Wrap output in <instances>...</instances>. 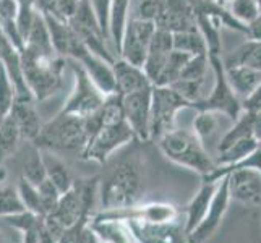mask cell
I'll list each match as a JSON object with an SVG mask.
<instances>
[{
    "instance_id": "obj_1",
    "label": "cell",
    "mask_w": 261,
    "mask_h": 243,
    "mask_svg": "<svg viewBox=\"0 0 261 243\" xmlns=\"http://www.w3.org/2000/svg\"><path fill=\"white\" fill-rule=\"evenodd\" d=\"M145 193V162L141 152L132 148L119 157L99 180L97 203L101 211L123 209L138 204Z\"/></svg>"
},
{
    "instance_id": "obj_2",
    "label": "cell",
    "mask_w": 261,
    "mask_h": 243,
    "mask_svg": "<svg viewBox=\"0 0 261 243\" xmlns=\"http://www.w3.org/2000/svg\"><path fill=\"white\" fill-rule=\"evenodd\" d=\"M99 119H101L99 127L89 138L82 159L106 164L115 151L132 145L133 141H137V138L125 120L122 96L119 93L106 96L104 105L99 112Z\"/></svg>"
},
{
    "instance_id": "obj_3",
    "label": "cell",
    "mask_w": 261,
    "mask_h": 243,
    "mask_svg": "<svg viewBox=\"0 0 261 243\" xmlns=\"http://www.w3.org/2000/svg\"><path fill=\"white\" fill-rule=\"evenodd\" d=\"M99 114L89 119L59 112L52 120L42 125L33 145L56 154H76L82 157L89 138L99 127Z\"/></svg>"
},
{
    "instance_id": "obj_4",
    "label": "cell",
    "mask_w": 261,
    "mask_h": 243,
    "mask_svg": "<svg viewBox=\"0 0 261 243\" xmlns=\"http://www.w3.org/2000/svg\"><path fill=\"white\" fill-rule=\"evenodd\" d=\"M21 70L34 101H46L59 93L64 83L67 59L57 52L38 50L24 46L20 50Z\"/></svg>"
},
{
    "instance_id": "obj_5",
    "label": "cell",
    "mask_w": 261,
    "mask_h": 243,
    "mask_svg": "<svg viewBox=\"0 0 261 243\" xmlns=\"http://www.w3.org/2000/svg\"><path fill=\"white\" fill-rule=\"evenodd\" d=\"M163 156L174 164L200 174L201 177L211 174L216 169L214 159L206 152L196 134L185 128H174L156 140Z\"/></svg>"
},
{
    "instance_id": "obj_6",
    "label": "cell",
    "mask_w": 261,
    "mask_h": 243,
    "mask_svg": "<svg viewBox=\"0 0 261 243\" xmlns=\"http://www.w3.org/2000/svg\"><path fill=\"white\" fill-rule=\"evenodd\" d=\"M210 57V67L214 76V83L211 91H208L204 99L200 102L193 104L195 111H214L227 115L232 122L239 119V115L244 112L242 107V101L233 93L230 88L227 76H226V68H224V62L221 53H208Z\"/></svg>"
},
{
    "instance_id": "obj_7",
    "label": "cell",
    "mask_w": 261,
    "mask_h": 243,
    "mask_svg": "<svg viewBox=\"0 0 261 243\" xmlns=\"http://www.w3.org/2000/svg\"><path fill=\"white\" fill-rule=\"evenodd\" d=\"M67 67L73 75V88H71V93L60 112L82 117V119L97 115L104 105L106 96L96 88L91 78L86 75V71L76 60L67 59Z\"/></svg>"
},
{
    "instance_id": "obj_8",
    "label": "cell",
    "mask_w": 261,
    "mask_h": 243,
    "mask_svg": "<svg viewBox=\"0 0 261 243\" xmlns=\"http://www.w3.org/2000/svg\"><path fill=\"white\" fill-rule=\"evenodd\" d=\"M185 109H192V104L170 86H152L149 141H156L167 131L174 130L177 114Z\"/></svg>"
},
{
    "instance_id": "obj_9",
    "label": "cell",
    "mask_w": 261,
    "mask_h": 243,
    "mask_svg": "<svg viewBox=\"0 0 261 243\" xmlns=\"http://www.w3.org/2000/svg\"><path fill=\"white\" fill-rule=\"evenodd\" d=\"M65 59L76 60L78 64L82 65V68L86 71V75L91 78V81L96 85V88L104 96L117 93L112 64H109V62H106L104 59L97 57L96 53H93L82 41L78 39L76 34H75L73 41H71L68 56Z\"/></svg>"
},
{
    "instance_id": "obj_10",
    "label": "cell",
    "mask_w": 261,
    "mask_h": 243,
    "mask_svg": "<svg viewBox=\"0 0 261 243\" xmlns=\"http://www.w3.org/2000/svg\"><path fill=\"white\" fill-rule=\"evenodd\" d=\"M96 219H112L123 222H143V224H164L178 219V209L169 203H146L135 204L132 208L109 209L94 212Z\"/></svg>"
},
{
    "instance_id": "obj_11",
    "label": "cell",
    "mask_w": 261,
    "mask_h": 243,
    "mask_svg": "<svg viewBox=\"0 0 261 243\" xmlns=\"http://www.w3.org/2000/svg\"><path fill=\"white\" fill-rule=\"evenodd\" d=\"M154 31H156V23L140 20L137 16L128 18L119 49V57L130 62L132 65L143 67Z\"/></svg>"
},
{
    "instance_id": "obj_12",
    "label": "cell",
    "mask_w": 261,
    "mask_h": 243,
    "mask_svg": "<svg viewBox=\"0 0 261 243\" xmlns=\"http://www.w3.org/2000/svg\"><path fill=\"white\" fill-rule=\"evenodd\" d=\"M151 89L143 88L122 96V109L125 120L138 143L149 141V120H151Z\"/></svg>"
},
{
    "instance_id": "obj_13",
    "label": "cell",
    "mask_w": 261,
    "mask_h": 243,
    "mask_svg": "<svg viewBox=\"0 0 261 243\" xmlns=\"http://www.w3.org/2000/svg\"><path fill=\"white\" fill-rule=\"evenodd\" d=\"M233 122L227 115L214 111H198L193 120V133L200 140L206 152L214 159L218 157L221 140Z\"/></svg>"
},
{
    "instance_id": "obj_14",
    "label": "cell",
    "mask_w": 261,
    "mask_h": 243,
    "mask_svg": "<svg viewBox=\"0 0 261 243\" xmlns=\"http://www.w3.org/2000/svg\"><path fill=\"white\" fill-rule=\"evenodd\" d=\"M230 204V195H229V183H227V175H224L219 178L218 188H216V193L213 196V201L208 212H206L204 219L200 222L195 230L188 233V241L190 243H204L208 241L216 230L219 229L221 222L226 215L227 209Z\"/></svg>"
},
{
    "instance_id": "obj_15",
    "label": "cell",
    "mask_w": 261,
    "mask_h": 243,
    "mask_svg": "<svg viewBox=\"0 0 261 243\" xmlns=\"http://www.w3.org/2000/svg\"><path fill=\"white\" fill-rule=\"evenodd\" d=\"M230 201L245 206L261 204V170L258 169H236L227 174Z\"/></svg>"
},
{
    "instance_id": "obj_16",
    "label": "cell",
    "mask_w": 261,
    "mask_h": 243,
    "mask_svg": "<svg viewBox=\"0 0 261 243\" xmlns=\"http://www.w3.org/2000/svg\"><path fill=\"white\" fill-rule=\"evenodd\" d=\"M138 243H190L184 229V222L178 219L164 224L127 222Z\"/></svg>"
},
{
    "instance_id": "obj_17",
    "label": "cell",
    "mask_w": 261,
    "mask_h": 243,
    "mask_svg": "<svg viewBox=\"0 0 261 243\" xmlns=\"http://www.w3.org/2000/svg\"><path fill=\"white\" fill-rule=\"evenodd\" d=\"M156 28L170 33L196 30L195 0H166L164 12L156 21Z\"/></svg>"
},
{
    "instance_id": "obj_18",
    "label": "cell",
    "mask_w": 261,
    "mask_h": 243,
    "mask_svg": "<svg viewBox=\"0 0 261 243\" xmlns=\"http://www.w3.org/2000/svg\"><path fill=\"white\" fill-rule=\"evenodd\" d=\"M112 71L115 78L117 93L120 96L152 86L149 78L145 73V70L141 67L132 65L130 62L123 60L122 57H117L112 62Z\"/></svg>"
},
{
    "instance_id": "obj_19",
    "label": "cell",
    "mask_w": 261,
    "mask_h": 243,
    "mask_svg": "<svg viewBox=\"0 0 261 243\" xmlns=\"http://www.w3.org/2000/svg\"><path fill=\"white\" fill-rule=\"evenodd\" d=\"M8 115L16 123L18 131L21 134V140L26 143H33L42 128V120L36 111L34 101H15Z\"/></svg>"
},
{
    "instance_id": "obj_20",
    "label": "cell",
    "mask_w": 261,
    "mask_h": 243,
    "mask_svg": "<svg viewBox=\"0 0 261 243\" xmlns=\"http://www.w3.org/2000/svg\"><path fill=\"white\" fill-rule=\"evenodd\" d=\"M218 182H203L198 193L188 203L185 209V221H184V229L187 232V235L200 226V222L204 219V215L211 206L216 188H218Z\"/></svg>"
},
{
    "instance_id": "obj_21",
    "label": "cell",
    "mask_w": 261,
    "mask_h": 243,
    "mask_svg": "<svg viewBox=\"0 0 261 243\" xmlns=\"http://www.w3.org/2000/svg\"><path fill=\"white\" fill-rule=\"evenodd\" d=\"M226 68V76L233 93L242 102L256 91L261 83V71L248 65H232Z\"/></svg>"
},
{
    "instance_id": "obj_22",
    "label": "cell",
    "mask_w": 261,
    "mask_h": 243,
    "mask_svg": "<svg viewBox=\"0 0 261 243\" xmlns=\"http://www.w3.org/2000/svg\"><path fill=\"white\" fill-rule=\"evenodd\" d=\"M89 226L96 233L97 243H138L128 224L123 221L93 218L89 221Z\"/></svg>"
},
{
    "instance_id": "obj_23",
    "label": "cell",
    "mask_w": 261,
    "mask_h": 243,
    "mask_svg": "<svg viewBox=\"0 0 261 243\" xmlns=\"http://www.w3.org/2000/svg\"><path fill=\"white\" fill-rule=\"evenodd\" d=\"M41 156L44 162V169H46V178H49L59 188L60 193L67 192L73 185L75 178L71 177V172L68 166L65 164V160L59 154H56V152L44 151V149H41Z\"/></svg>"
},
{
    "instance_id": "obj_24",
    "label": "cell",
    "mask_w": 261,
    "mask_h": 243,
    "mask_svg": "<svg viewBox=\"0 0 261 243\" xmlns=\"http://www.w3.org/2000/svg\"><path fill=\"white\" fill-rule=\"evenodd\" d=\"M41 15L44 18V21H46L54 50H56L59 56L67 57L70 46H71V41H73V38H75L73 30L70 28V24L67 21L57 20V18L46 15V13H41Z\"/></svg>"
},
{
    "instance_id": "obj_25",
    "label": "cell",
    "mask_w": 261,
    "mask_h": 243,
    "mask_svg": "<svg viewBox=\"0 0 261 243\" xmlns=\"http://www.w3.org/2000/svg\"><path fill=\"white\" fill-rule=\"evenodd\" d=\"M130 4H132V0H112L109 34H111V42L114 46V50L117 52V57H119V49H120V44H122L125 24H127L128 18H130L128 16Z\"/></svg>"
},
{
    "instance_id": "obj_26",
    "label": "cell",
    "mask_w": 261,
    "mask_h": 243,
    "mask_svg": "<svg viewBox=\"0 0 261 243\" xmlns=\"http://www.w3.org/2000/svg\"><path fill=\"white\" fill-rule=\"evenodd\" d=\"M224 67L248 65L261 71V41H247L236 49L226 59H222Z\"/></svg>"
},
{
    "instance_id": "obj_27",
    "label": "cell",
    "mask_w": 261,
    "mask_h": 243,
    "mask_svg": "<svg viewBox=\"0 0 261 243\" xmlns=\"http://www.w3.org/2000/svg\"><path fill=\"white\" fill-rule=\"evenodd\" d=\"M196 28L206 41L208 53H221V50H222V42H221L222 23L219 18L196 13Z\"/></svg>"
},
{
    "instance_id": "obj_28",
    "label": "cell",
    "mask_w": 261,
    "mask_h": 243,
    "mask_svg": "<svg viewBox=\"0 0 261 243\" xmlns=\"http://www.w3.org/2000/svg\"><path fill=\"white\" fill-rule=\"evenodd\" d=\"M20 141L23 140L16 123L10 115H5L2 125H0V164H5L15 154L20 146Z\"/></svg>"
},
{
    "instance_id": "obj_29",
    "label": "cell",
    "mask_w": 261,
    "mask_h": 243,
    "mask_svg": "<svg viewBox=\"0 0 261 243\" xmlns=\"http://www.w3.org/2000/svg\"><path fill=\"white\" fill-rule=\"evenodd\" d=\"M256 148H258V140L255 137H248V138L232 143L230 146L222 149L218 154V157H216V167L237 164L239 160L245 159L253 151H256Z\"/></svg>"
},
{
    "instance_id": "obj_30",
    "label": "cell",
    "mask_w": 261,
    "mask_h": 243,
    "mask_svg": "<svg viewBox=\"0 0 261 243\" xmlns=\"http://www.w3.org/2000/svg\"><path fill=\"white\" fill-rule=\"evenodd\" d=\"M21 177L36 186L46 180V169H44L41 149L36 148L33 143H30V149L21 160Z\"/></svg>"
},
{
    "instance_id": "obj_31",
    "label": "cell",
    "mask_w": 261,
    "mask_h": 243,
    "mask_svg": "<svg viewBox=\"0 0 261 243\" xmlns=\"http://www.w3.org/2000/svg\"><path fill=\"white\" fill-rule=\"evenodd\" d=\"M174 36V49L190 53V56H200V53H208V46L201 36V33L196 30L190 31H178L172 33Z\"/></svg>"
},
{
    "instance_id": "obj_32",
    "label": "cell",
    "mask_w": 261,
    "mask_h": 243,
    "mask_svg": "<svg viewBox=\"0 0 261 243\" xmlns=\"http://www.w3.org/2000/svg\"><path fill=\"white\" fill-rule=\"evenodd\" d=\"M204 85H206V78L204 79H185V78H178L174 85H170V88L174 89L175 93H178L182 96L185 101H188L192 104V109H193V104L200 102L201 99L206 97L204 91Z\"/></svg>"
},
{
    "instance_id": "obj_33",
    "label": "cell",
    "mask_w": 261,
    "mask_h": 243,
    "mask_svg": "<svg viewBox=\"0 0 261 243\" xmlns=\"http://www.w3.org/2000/svg\"><path fill=\"white\" fill-rule=\"evenodd\" d=\"M16 190H18V193H20V198H21L26 211H31V212L42 215L44 218V209H42V203H41L38 186L30 183L28 180H24L23 177H20V180H18V183H16Z\"/></svg>"
},
{
    "instance_id": "obj_34",
    "label": "cell",
    "mask_w": 261,
    "mask_h": 243,
    "mask_svg": "<svg viewBox=\"0 0 261 243\" xmlns=\"http://www.w3.org/2000/svg\"><path fill=\"white\" fill-rule=\"evenodd\" d=\"M21 211H26L24 204L20 198L16 186L13 185H2L0 186V218L18 214Z\"/></svg>"
},
{
    "instance_id": "obj_35",
    "label": "cell",
    "mask_w": 261,
    "mask_h": 243,
    "mask_svg": "<svg viewBox=\"0 0 261 243\" xmlns=\"http://www.w3.org/2000/svg\"><path fill=\"white\" fill-rule=\"evenodd\" d=\"M227 10L233 16V20L244 26L253 21L259 13L256 0H232L227 5Z\"/></svg>"
},
{
    "instance_id": "obj_36",
    "label": "cell",
    "mask_w": 261,
    "mask_h": 243,
    "mask_svg": "<svg viewBox=\"0 0 261 243\" xmlns=\"http://www.w3.org/2000/svg\"><path fill=\"white\" fill-rule=\"evenodd\" d=\"M210 67V57L208 53H200V56H192L190 60L187 62L185 67L182 68L180 78L185 79H204L208 76Z\"/></svg>"
},
{
    "instance_id": "obj_37",
    "label": "cell",
    "mask_w": 261,
    "mask_h": 243,
    "mask_svg": "<svg viewBox=\"0 0 261 243\" xmlns=\"http://www.w3.org/2000/svg\"><path fill=\"white\" fill-rule=\"evenodd\" d=\"M16 99V91L10 76L5 71L4 65L0 64V115H8L12 105Z\"/></svg>"
},
{
    "instance_id": "obj_38",
    "label": "cell",
    "mask_w": 261,
    "mask_h": 243,
    "mask_svg": "<svg viewBox=\"0 0 261 243\" xmlns=\"http://www.w3.org/2000/svg\"><path fill=\"white\" fill-rule=\"evenodd\" d=\"M38 190H39V196H41V203H42V209H44V215L50 214L56 206L59 203V198H60V192L59 188L54 185L49 178H46L44 182H41L38 185Z\"/></svg>"
},
{
    "instance_id": "obj_39",
    "label": "cell",
    "mask_w": 261,
    "mask_h": 243,
    "mask_svg": "<svg viewBox=\"0 0 261 243\" xmlns=\"http://www.w3.org/2000/svg\"><path fill=\"white\" fill-rule=\"evenodd\" d=\"M166 7V0H141L137 8V18L156 23L163 15Z\"/></svg>"
},
{
    "instance_id": "obj_40",
    "label": "cell",
    "mask_w": 261,
    "mask_h": 243,
    "mask_svg": "<svg viewBox=\"0 0 261 243\" xmlns=\"http://www.w3.org/2000/svg\"><path fill=\"white\" fill-rule=\"evenodd\" d=\"M89 5H91L93 12L97 18L99 24H101V30L107 36V39L111 41V34H109V21H111V7H112V0H88ZM112 44V42H111Z\"/></svg>"
},
{
    "instance_id": "obj_41",
    "label": "cell",
    "mask_w": 261,
    "mask_h": 243,
    "mask_svg": "<svg viewBox=\"0 0 261 243\" xmlns=\"http://www.w3.org/2000/svg\"><path fill=\"white\" fill-rule=\"evenodd\" d=\"M20 0H0V23L16 20Z\"/></svg>"
},
{
    "instance_id": "obj_42",
    "label": "cell",
    "mask_w": 261,
    "mask_h": 243,
    "mask_svg": "<svg viewBox=\"0 0 261 243\" xmlns=\"http://www.w3.org/2000/svg\"><path fill=\"white\" fill-rule=\"evenodd\" d=\"M245 34L250 41H261V13H258L255 20L245 26Z\"/></svg>"
},
{
    "instance_id": "obj_43",
    "label": "cell",
    "mask_w": 261,
    "mask_h": 243,
    "mask_svg": "<svg viewBox=\"0 0 261 243\" xmlns=\"http://www.w3.org/2000/svg\"><path fill=\"white\" fill-rule=\"evenodd\" d=\"M253 137L258 141L261 140V111L255 112V117H253Z\"/></svg>"
},
{
    "instance_id": "obj_44",
    "label": "cell",
    "mask_w": 261,
    "mask_h": 243,
    "mask_svg": "<svg viewBox=\"0 0 261 243\" xmlns=\"http://www.w3.org/2000/svg\"><path fill=\"white\" fill-rule=\"evenodd\" d=\"M38 243H57L56 240H54V237L50 235V233L46 230V227H44V222L41 226V230H39V237H38Z\"/></svg>"
},
{
    "instance_id": "obj_45",
    "label": "cell",
    "mask_w": 261,
    "mask_h": 243,
    "mask_svg": "<svg viewBox=\"0 0 261 243\" xmlns=\"http://www.w3.org/2000/svg\"><path fill=\"white\" fill-rule=\"evenodd\" d=\"M216 2H219L221 5H224V7H227L230 2H232V0H216Z\"/></svg>"
},
{
    "instance_id": "obj_46",
    "label": "cell",
    "mask_w": 261,
    "mask_h": 243,
    "mask_svg": "<svg viewBox=\"0 0 261 243\" xmlns=\"http://www.w3.org/2000/svg\"><path fill=\"white\" fill-rule=\"evenodd\" d=\"M21 4H30V5H34V2L36 0H20Z\"/></svg>"
},
{
    "instance_id": "obj_47",
    "label": "cell",
    "mask_w": 261,
    "mask_h": 243,
    "mask_svg": "<svg viewBox=\"0 0 261 243\" xmlns=\"http://www.w3.org/2000/svg\"><path fill=\"white\" fill-rule=\"evenodd\" d=\"M256 5H258V10H259V13H261V0H256Z\"/></svg>"
},
{
    "instance_id": "obj_48",
    "label": "cell",
    "mask_w": 261,
    "mask_h": 243,
    "mask_svg": "<svg viewBox=\"0 0 261 243\" xmlns=\"http://www.w3.org/2000/svg\"><path fill=\"white\" fill-rule=\"evenodd\" d=\"M4 119H5V117H4V115H0V125H2V122H4Z\"/></svg>"
},
{
    "instance_id": "obj_49",
    "label": "cell",
    "mask_w": 261,
    "mask_h": 243,
    "mask_svg": "<svg viewBox=\"0 0 261 243\" xmlns=\"http://www.w3.org/2000/svg\"><path fill=\"white\" fill-rule=\"evenodd\" d=\"M76 2H78V0H76Z\"/></svg>"
}]
</instances>
